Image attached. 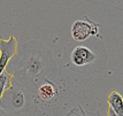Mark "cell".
<instances>
[{
	"mask_svg": "<svg viewBox=\"0 0 123 116\" xmlns=\"http://www.w3.org/2000/svg\"><path fill=\"white\" fill-rule=\"evenodd\" d=\"M40 45H33V51L31 52V44L27 43L24 46L27 52H17L15 58L8 63L6 71H8L18 83H21L22 79L36 78L39 75H43L48 62V56L40 52L38 49Z\"/></svg>",
	"mask_w": 123,
	"mask_h": 116,
	"instance_id": "6da1fadb",
	"label": "cell"
},
{
	"mask_svg": "<svg viewBox=\"0 0 123 116\" xmlns=\"http://www.w3.org/2000/svg\"><path fill=\"white\" fill-rule=\"evenodd\" d=\"M27 105V95L24 89L15 78H13L12 86L5 93L0 101V107L12 114L21 111Z\"/></svg>",
	"mask_w": 123,
	"mask_h": 116,
	"instance_id": "7a4b0ae2",
	"label": "cell"
},
{
	"mask_svg": "<svg viewBox=\"0 0 123 116\" xmlns=\"http://www.w3.org/2000/svg\"><path fill=\"white\" fill-rule=\"evenodd\" d=\"M99 29L100 24L92 22L87 17H85V20H77L71 25V37L76 42H85L91 36L100 37Z\"/></svg>",
	"mask_w": 123,
	"mask_h": 116,
	"instance_id": "3957f363",
	"label": "cell"
},
{
	"mask_svg": "<svg viewBox=\"0 0 123 116\" xmlns=\"http://www.w3.org/2000/svg\"><path fill=\"white\" fill-rule=\"evenodd\" d=\"M17 54V39L11 35L8 40L0 38V75L6 71L7 66Z\"/></svg>",
	"mask_w": 123,
	"mask_h": 116,
	"instance_id": "277c9868",
	"label": "cell"
},
{
	"mask_svg": "<svg viewBox=\"0 0 123 116\" xmlns=\"http://www.w3.org/2000/svg\"><path fill=\"white\" fill-rule=\"evenodd\" d=\"M58 98H59V87L52 80L45 78V80L40 83L37 90V99H39L43 104L51 105L56 102Z\"/></svg>",
	"mask_w": 123,
	"mask_h": 116,
	"instance_id": "5b68a950",
	"label": "cell"
},
{
	"mask_svg": "<svg viewBox=\"0 0 123 116\" xmlns=\"http://www.w3.org/2000/svg\"><path fill=\"white\" fill-rule=\"evenodd\" d=\"M70 60L76 67H84L87 64H91L96 61V54L92 49L84 46V45H77L74 51L71 52Z\"/></svg>",
	"mask_w": 123,
	"mask_h": 116,
	"instance_id": "8992f818",
	"label": "cell"
},
{
	"mask_svg": "<svg viewBox=\"0 0 123 116\" xmlns=\"http://www.w3.org/2000/svg\"><path fill=\"white\" fill-rule=\"evenodd\" d=\"M107 102L109 108L118 116H123V98L117 91H112L107 97Z\"/></svg>",
	"mask_w": 123,
	"mask_h": 116,
	"instance_id": "52a82bcc",
	"label": "cell"
},
{
	"mask_svg": "<svg viewBox=\"0 0 123 116\" xmlns=\"http://www.w3.org/2000/svg\"><path fill=\"white\" fill-rule=\"evenodd\" d=\"M13 76H12L8 71H4L2 74L0 75V101L1 98L5 93L6 90H8L12 86V82H13Z\"/></svg>",
	"mask_w": 123,
	"mask_h": 116,
	"instance_id": "ba28073f",
	"label": "cell"
},
{
	"mask_svg": "<svg viewBox=\"0 0 123 116\" xmlns=\"http://www.w3.org/2000/svg\"><path fill=\"white\" fill-rule=\"evenodd\" d=\"M66 116H86V114L80 106H76Z\"/></svg>",
	"mask_w": 123,
	"mask_h": 116,
	"instance_id": "9c48e42d",
	"label": "cell"
},
{
	"mask_svg": "<svg viewBox=\"0 0 123 116\" xmlns=\"http://www.w3.org/2000/svg\"><path fill=\"white\" fill-rule=\"evenodd\" d=\"M0 116H15L14 114H12V113H9V111L5 110L4 108H1L0 107Z\"/></svg>",
	"mask_w": 123,
	"mask_h": 116,
	"instance_id": "30bf717a",
	"label": "cell"
},
{
	"mask_svg": "<svg viewBox=\"0 0 123 116\" xmlns=\"http://www.w3.org/2000/svg\"><path fill=\"white\" fill-rule=\"evenodd\" d=\"M107 116H118V115H116V114H115V113L113 111V109H112V108H108Z\"/></svg>",
	"mask_w": 123,
	"mask_h": 116,
	"instance_id": "8fae6325",
	"label": "cell"
}]
</instances>
